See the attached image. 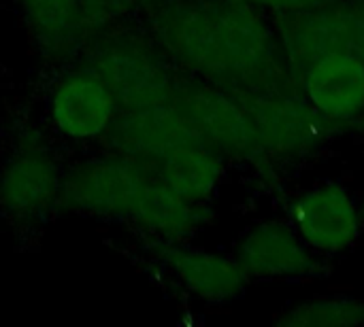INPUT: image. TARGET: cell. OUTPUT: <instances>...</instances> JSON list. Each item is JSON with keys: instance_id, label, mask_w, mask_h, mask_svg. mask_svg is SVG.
I'll return each mask as SVG.
<instances>
[{"instance_id": "6da1fadb", "label": "cell", "mask_w": 364, "mask_h": 327, "mask_svg": "<svg viewBox=\"0 0 364 327\" xmlns=\"http://www.w3.org/2000/svg\"><path fill=\"white\" fill-rule=\"evenodd\" d=\"M151 26L171 57L213 85L235 94L288 89L277 32L243 0H168Z\"/></svg>"}, {"instance_id": "7a4b0ae2", "label": "cell", "mask_w": 364, "mask_h": 327, "mask_svg": "<svg viewBox=\"0 0 364 327\" xmlns=\"http://www.w3.org/2000/svg\"><path fill=\"white\" fill-rule=\"evenodd\" d=\"M171 102L222 157L264 160L256 126L237 94L209 81L175 79Z\"/></svg>"}, {"instance_id": "3957f363", "label": "cell", "mask_w": 364, "mask_h": 327, "mask_svg": "<svg viewBox=\"0 0 364 327\" xmlns=\"http://www.w3.org/2000/svg\"><path fill=\"white\" fill-rule=\"evenodd\" d=\"M290 226L322 260L352 251L364 234L363 202L341 181H318L288 202Z\"/></svg>"}, {"instance_id": "277c9868", "label": "cell", "mask_w": 364, "mask_h": 327, "mask_svg": "<svg viewBox=\"0 0 364 327\" xmlns=\"http://www.w3.org/2000/svg\"><path fill=\"white\" fill-rule=\"evenodd\" d=\"M154 172L126 155H111L77 166L62 181V200L68 209L134 221Z\"/></svg>"}, {"instance_id": "5b68a950", "label": "cell", "mask_w": 364, "mask_h": 327, "mask_svg": "<svg viewBox=\"0 0 364 327\" xmlns=\"http://www.w3.org/2000/svg\"><path fill=\"white\" fill-rule=\"evenodd\" d=\"M237 96L256 126L264 160H305L324 143L326 119L305 96L292 94L290 89L239 92Z\"/></svg>"}, {"instance_id": "8992f818", "label": "cell", "mask_w": 364, "mask_h": 327, "mask_svg": "<svg viewBox=\"0 0 364 327\" xmlns=\"http://www.w3.org/2000/svg\"><path fill=\"white\" fill-rule=\"evenodd\" d=\"M113 92L117 106L141 109L166 104L173 98L175 79L158 53L128 34L105 36L92 49V66Z\"/></svg>"}, {"instance_id": "52a82bcc", "label": "cell", "mask_w": 364, "mask_h": 327, "mask_svg": "<svg viewBox=\"0 0 364 327\" xmlns=\"http://www.w3.org/2000/svg\"><path fill=\"white\" fill-rule=\"evenodd\" d=\"M237 262L256 281H318L331 268L296 234L288 219H260L237 243Z\"/></svg>"}, {"instance_id": "ba28073f", "label": "cell", "mask_w": 364, "mask_h": 327, "mask_svg": "<svg viewBox=\"0 0 364 327\" xmlns=\"http://www.w3.org/2000/svg\"><path fill=\"white\" fill-rule=\"evenodd\" d=\"M132 0H19L32 38L49 57H62L102 32Z\"/></svg>"}, {"instance_id": "9c48e42d", "label": "cell", "mask_w": 364, "mask_h": 327, "mask_svg": "<svg viewBox=\"0 0 364 327\" xmlns=\"http://www.w3.org/2000/svg\"><path fill=\"white\" fill-rule=\"evenodd\" d=\"M111 149L147 168L181 145L200 140L173 102L141 109H124L105 134Z\"/></svg>"}, {"instance_id": "30bf717a", "label": "cell", "mask_w": 364, "mask_h": 327, "mask_svg": "<svg viewBox=\"0 0 364 327\" xmlns=\"http://www.w3.org/2000/svg\"><path fill=\"white\" fill-rule=\"evenodd\" d=\"M307 102L326 123H350L364 115V57L356 51H331L301 72Z\"/></svg>"}, {"instance_id": "8fae6325", "label": "cell", "mask_w": 364, "mask_h": 327, "mask_svg": "<svg viewBox=\"0 0 364 327\" xmlns=\"http://www.w3.org/2000/svg\"><path fill=\"white\" fill-rule=\"evenodd\" d=\"M117 100L94 68L68 72L51 94V119L73 140L105 136L115 121Z\"/></svg>"}, {"instance_id": "7c38bea8", "label": "cell", "mask_w": 364, "mask_h": 327, "mask_svg": "<svg viewBox=\"0 0 364 327\" xmlns=\"http://www.w3.org/2000/svg\"><path fill=\"white\" fill-rule=\"evenodd\" d=\"M160 257L186 292L209 304L232 302L243 296L250 277L232 255L181 243H164Z\"/></svg>"}, {"instance_id": "4fadbf2b", "label": "cell", "mask_w": 364, "mask_h": 327, "mask_svg": "<svg viewBox=\"0 0 364 327\" xmlns=\"http://www.w3.org/2000/svg\"><path fill=\"white\" fill-rule=\"evenodd\" d=\"M62 194L53 160L41 149L17 153L0 172V206L15 219L36 217Z\"/></svg>"}, {"instance_id": "5bb4252c", "label": "cell", "mask_w": 364, "mask_h": 327, "mask_svg": "<svg viewBox=\"0 0 364 327\" xmlns=\"http://www.w3.org/2000/svg\"><path fill=\"white\" fill-rule=\"evenodd\" d=\"M149 170L168 189L194 204L209 202L224 179L222 155L203 140L177 147L166 157L149 166Z\"/></svg>"}, {"instance_id": "9a60e30c", "label": "cell", "mask_w": 364, "mask_h": 327, "mask_svg": "<svg viewBox=\"0 0 364 327\" xmlns=\"http://www.w3.org/2000/svg\"><path fill=\"white\" fill-rule=\"evenodd\" d=\"M284 327H354L364 326V300L352 296H320L290 306L279 315Z\"/></svg>"}, {"instance_id": "2e32d148", "label": "cell", "mask_w": 364, "mask_h": 327, "mask_svg": "<svg viewBox=\"0 0 364 327\" xmlns=\"http://www.w3.org/2000/svg\"><path fill=\"white\" fill-rule=\"evenodd\" d=\"M250 6L258 11H271L275 15L284 13H296V11H309V9H320L326 4H333L337 0H243Z\"/></svg>"}, {"instance_id": "e0dca14e", "label": "cell", "mask_w": 364, "mask_h": 327, "mask_svg": "<svg viewBox=\"0 0 364 327\" xmlns=\"http://www.w3.org/2000/svg\"><path fill=\"white\" fill-rule=\"evenodd\" d=\"M363 211H364V198H363Z\"/></svg>"}]
</instances>
